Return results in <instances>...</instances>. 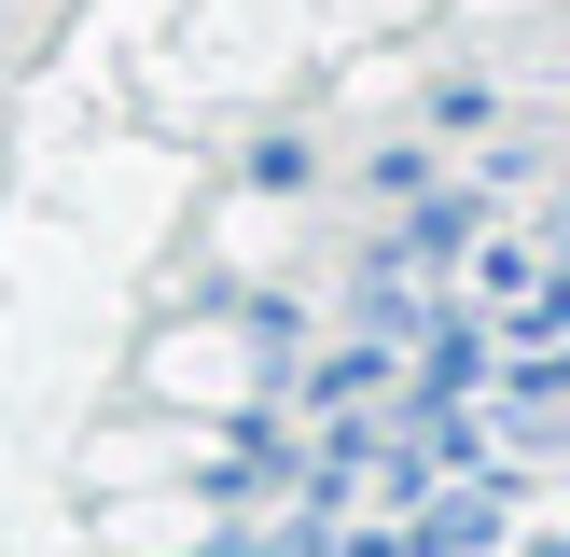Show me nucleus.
Here are the masks:
<instances>
[{"label":"nucleus","instance_id":"f257e3e1","mask_svg":"<svg viewBox=\"0 0 570 557\" xmlns=\"http://www.w3.org/2000/svg\"><path fill=\"white\" fill-rule=\"evenodd\" d=\"M515 404H543V418H570V349H543V362H529V377H515Z\"/></svg>","mask_w":570,"mask_h":557}]
</instances>
